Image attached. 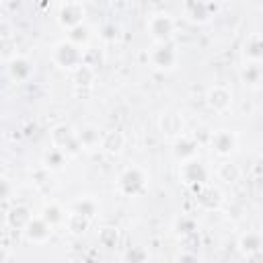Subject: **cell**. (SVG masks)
Returning a JSON list of instances; mask_svg holds the SVG:
<instances>
[{
    "instance_id": "29",
    "label": "cell",
    "mask_w": 263,
    "mask_h": 263,
    "mask_svg": "<svg viewBox=\"0 0 263 263\" xmlns=\"http://www.w3.org/2000/svg\"><path fill=\"white\" fill-rule=\"evenodd\" d=\"M72 212H78V214H82V216H86V218H97L99 216V203H97V199H92V197H78V199H74L72 201V208H70Z\"/></svg>"
},
{
    "instance_id": "19",
    "label": "cell",
    "mask_w": 263,
    "mask_h": 263,
    "mask_svg": "<svg viewBox=\"0 0 263 263\" xmlns=\"http://www.w3.org/2000/svg\"><path fill=\"white\" fill-rule=\"evenodd\" d=\"M101 138H103V132L95 123H86V125H82L76 132V140L80 142L82 150H95V148H99L101 146Z\"/></svg>"
},
{
    "instance_id": "23",
    "label": "cell",
    "mask_w": 263,
    "mask_h": 263,
    "mask_svg": "<svg viewBox=\"0 0 263 263\" xmlns=\"http://www.w3.org/2000/svg\"><path fill=\"white\" fill-rule=\"evenodd\" d=\"M72 82L78 86V88H88V86H92L95 84V80H97V70L92 68V66H88V64H80V66H76L72 72Z\"/></svg>"
},
{
    "instance_id": "41",
    "label": "cell",
    "mask_w": 263,
    "mask_h": 263,
    "mask_svg": "<svg viewBox=\"0 0 263 263\" xmlns=\"http://www.w3.org/2000/svg\"><path fill=\"white\" fill-rule=\"evenodd\" d=\"M0 6H2V0H0Z\"/></svg>"
},
{
    "instance_id": "18",
    "label": "cell",
    "mask_w": 263,
    "mask_h": 263,
    "mask_svg": "<svg viewBox=\"0 0 263 263\" xmlns=\"http://www.w3.org/2000/svg\"><path fill=\"white\" fill-rule=\"evenodd\" d=\"M105 154H111V156H117L121 154V150L125 148V134L121 129H109V132H103V138H101V146H99Z\"/></svg>"
},
{
    "instance_id": "40",
    "label": "cell",
    "mask_w": 263,
    "mask_h": 263,
    "mask_svg": "<svg viewBox=\"0 0 263 263\" xmlns=\"http://www.w3.org/2000/svg\"><path fill=\"white\" fill-rule=\"evenodd\" d=\"M0 125H2V119H0Z\"/></svg>"
},
{
    "instance_id": "17",
    "label": "cell",
    "mask_w": 263,
    "mask_h": 263,
    "mask_svg": "<svg viewBox=\"0 0 263 263\" xmlns=\"http://www.w3.org/2000/svg\"><path fill=\"white\" fill-rule=\"evenodd\" d=\"M185 16L195 25H205L212 16V4L203 0H187L185 2Z\"/></svg>"
},
{
    "instance_id": "28",
    "label": "cell",
    "mask_w": 263,
    "mask_h": 263,
    "mask_svg": "<svg viewBox=\"0 0 263 263\" xmlns=\"http://www.w3.org/2000/svg\"><path fill=\"white\" fill-rule=\"evenodd\" d=\"M90 37H92V31H90V27L86 23H78V25L68 29V41H72L74 45H78L82 49L88 45Z\"/></svg>"
},
{
    "instance_id": "8",
    "label": "cell",
    "mask_w": 263,
    "mask_h": 263,
    "mask_svg": "<svg viewBox=\"0 0 263 263\" xmlns=\"http://www.w3.org/2000/svg\"><path fill=\"white\" fill-rule=\"evenodd\" d=\"M58 23L62 29H70L78 23H84V6L82 0H64L58 8Z\"/></svg>"
},
{
    "instance_id": "10",
    "label": "cell",
    "mask_w": 263,
    "mask_h": 263,
    "mask_svg": "<svg viewBox=\"0 0 263 263\" xmlns=\"http://www.w3.org/2000/svg\"><path fill=\"white\" fill-rule=\"evenodd\" d=\"M51 234H53V226L47 224L41 216H33V218L29 220V224L23 228V236H25L29 242H33V245H43V242H47V240L51 238Z\"/></svg>"
},
{
    "instance_id": "3",
    "label": "cell",
    "mask_w": 263,
    "mask_h": 263,
    "mask_svg": "<svg viewBox=\"0 0 263 263\" xmlns=\"http://www.w3.org/2000/svg\"><path fill=\"white\" fill-rule=\"evenodd\" d=\"M146 31H148V35L152 37L154 43H166L175 37L177 23L168 12H154V14L148 16Z\"/></svg>"
},
{
    "instance_id": "14",
    "label": "cell",
    "mask_w": 263,
    "mask_h": 263,
    "mask_svg": "<svg viewBox=\"0 0 263 263\" xmlns=\"http://www.w3.org/2000/svg\"><path fill=\"white\" fill-rule=\"evenodd\" d=\"M31 218H33V210H31L29 205H25V203H14V205H10V208L6 210V214H4L6 226H8L10 230H14V232H23V228L29 224Z\"/></svg>"
},
{
    "instance_id": "9",
    "label": "cell",
    "mask_w": 263,
    "mask_h": 263,
    "mask_svg": "<svg viewBox=\"0 0 263 263\" xmlns=\"http://www.w3.org/2000/svg\"><path fill=\"white\" fill-rule=\"evenodd\" d=\"M210 148L218 156H230L238 148V136L232 129H216L210 136Z\"/></svg>"
},
{
    "instance_id": "22",
    "label": "cell",
    "mask_w": 263,
    "mask_h": 263,
    "mask_svg": "<svg viewBox=\"0 0 263 263\" xmlns=\"http://www.w3.org/2000/svg\"><path fill=\"white\" fill-rule=\"evenodd\" d=\"M90 218H86V216H82V214H78V212H68L66 214V222H64V226H66V230H68V234L70 236H82L88 228H90Z\"/></svg>"
},
{
    "instance_id": "37",
    "label": "cell",
    "mask_w": 263,
    "mask_h": 263,
    "mask_svg": "<svg viewBox=\"0 0 263 263\" xmlns=\"http://www.w3.org/2000/svg\"><path fill=\"white\" fill-rule=\"evenodd\" d=\"M12 259V253H10V249L8 247H4V245H0V263H4V261H10Z\"/></svg>"
},
{
    "instance_id": "31",
    "label": "cell",
    "mask_w": 263,
    "mask_h": 263,
    "mask_svg": "<svg viewBox=\"0 0 263 263\" xmlns=\"http://www.w3.org/2000/svg\"><path fill=\"white\" fill-rule=\"evenodd\" d=\"M16 55V41L8 35H0V62H10Z\"/></svg>"
},
{
    "instance_id": "13",
    "label": "cell",
    "mask_w": 263,
    "mask_h": 263,
    "mask_svg": "<svg viewBox=\"0 0 263 263\" xmlns=\"http://www.w3.org/2000/svg\"><path fill=\"white\" fill-rule=\"evenodd\" d=\"M236 247H238L242 257H247L249 261H257L261 257V251H263V236L257 230H249V232L238 236Z\"/></svg>"
},
{
    "instance_id": "15",
    "label": "cell",
    "mask_w": 263,
    "mask_h": 263,
    "mask_svg": "<svg viewBox=\"0 0 263 263\" xmlns=\"http://www.w3.org/2000/svg\"><path fill=\"white\" fill-rule=\"evenodd\" d=\"M197 150H199V142L187 134H181L179 138L173 140V158L177 162H183V160H189V158H195L197 156Z\"/></svg>"
},
{
    "instance_id": "32",
    "label": "cell",
    "mask_w": 263,
    "mask_h": 263,
    "mask_svg": "<svg viewBox=\"0 0 263 263\" xmlns=\"http://www.w3.org/2000/svg\"><path fill=\"white\" fill-rule=\"evenodd\" d=\"M121 259L127 261V263H144V261L150 259V253H148L144 247H129V249L121 255Z\"/></svg>"
},
{
    "instance_id": "21",
    "label": "cell",
    "mask_w": 263,
    "mask_h": 263,
    "mask_svg": "<svg viewBox=\"0 0 263 263\" xmlns=\"http://www.w3.org/2000/svg\"><path fill=\"white\" fill-rule=\"evenodd\" d=\"M263 60V41L259 33H253L242 43V62H261Z\"/></svg>"
},
{
    "instance_id": "5",
    "label": "cell",
    "mask_w": 263,
    "mask_h": 263,
    "mask_svg": "<svg viewBox=\"0 0 263 263\" xmlns=\"http://www.w3.org/2000/svg\"><path fill=\"white\" fill-rule=\"evenodd\" d=\"M179 179L185 187L189 189H195L199 185H205L210 183V171L208 166L195 156V158H189V160H183L179 164Z\"/></svg>"
},
{
    "instance_id": "1",
    "label": "cell",
    "mask_w": 263,
    "mask_h": 263,
    "mask_svg": "<svg viewBox=\"0 0 263 263\" xmlns=\"http://www.w3.org/2000/svg\"><path fill=\"white\" fill-rule=\"evenodd\" d=\"M148 187V175L140 166H127L117 177V191L125 197H138Z\"/></svg>"
},
{
    "instance_id": "2",
    "label": "cell",
    "mask_w": 263,
    "mask_h": 263,
    "mask_svg": "<svg viewBox=\"0 0 263 263\" xmlns=\"http://www.w3.org/2000/svg\"><path fill=\"white\" fill-rule=\"evenodd\" d=\"M49 140H51V146L60 148L68 158H76L82 152V146L76 140V132L70 123H55L49 129Z\"/></svg>"
},
{
    "instance_id": "27",
    "label": "cell",
    "mask_w": 263,
    "mask_h": 263,
    "mask_svg": "<svg viewBox=\"0 0 263 263\" xmlns=\"http://www.w3.org/2000/svg\"><path fill=\"white\" fill-rule=\"evenodd\" d=\"M66 154L60 150V148H55V146H51L45 154H43V158H41V164H43V168L45 171H62L64 166H66Z\"/></svg>"
},
{
    "instance_id": "36",
    "label": "cell",
    "mask_w": 263,
    "mask_h": 263,
    "mask_svg": "<svg viewBox=\"0 0 263 263\" xmlns=\"http://www.w3.org/2000/svg\"><path fill=\"white\" fill-rule=\"evenodd\" d=\"M177 261H181V263H185V261H201V257L197 255V251H193V249H181V253L177 255Z\"/></svg>"
},
{
    "instance_id": "12",
    "label": "cell",
    "mask_w": 263,
    "mask_h": 263,
    "mask_svg": "<svg viewBox=\"0 0 263 263\" xmlns=\"http://www.w3.org/2000/svg\"><path fill=\"white\" fill-rule=\"evenodd\" d=\"M158 132L164 136V138H179L181 134H185V119L181 113L177 111H162L158 115Z\"/></svg>"
},
{
    "instance_id": "33",
    "label": "cell",
    "mask_w": 263,
    "mask_h": 263,
    "mask_svg": "<svg viewBox=\"0 0 263 263\" xmlns=\"http://www.w3.org/2000/svg\"><path fill=\"white\" fill-rule=\"evenodd\" d=\"M82 62L84 64H88V66H92L95 70L103 64V55L101 53H97V49H92V47H86V49H82Z\"/></svg>"
},
{
    "instance_id": "6",
    "label": "cell",
    "mask_w": 263,
    "mask_h": 263,
    "mask_svg": "<svg viewBox=\"0 0 263 263\" xmlns=\"http://www.w3.org/2000/svg\"><path fill=\"white\" fill-rule=\"evenodd\" d=\"M148 62L154 70L158 72H168V70H175L177 64H179V51L177 47L166 41V43H156L150 53H148Z\"/></svg>"
},
{
    "instance_id": "11",
    "label": "cell",
    "mask_w": 263,
    "mask_h": 263,
    "mask_svg": "<svg viewBox=\"0 0 263 263\" xmlns=\"http://www.w3.org/2000/svg\"><path fill=\"white\" fill-rule=\"evenodd\" d=\"M205 103L216 113H226L232 107V90L224 84H214L205 92Z\"/></svg>"
},
{
    "instance_id": "39",
    "label": "cell",
    "mask_w": 263,
    "mask_h": 263,
    "mask_svg": "<svg viewBox=\"0 0 263 263\" xmlns=\"http://www.w3.org/2000/svg\"><path fill=\"white\" fill-rule=\"evenodd\" d=\"M203 2H208V4H214V2H216V0H203Z\"/></svg>"
},
{
    "instance_id": "25",
    "label": "cell",
    "mask_w": 263,
    "mask_h": 263,
    "mask_svg": "<svg viewBox=\"0 0 263 263\" xmlns=\"http://www.w3.org/2000/svg\"><path fill=\"white\" fill-rule=\"evenodd\" d=\"M97 240H99V245H101L103 249L113 251V249H117L119 242H121V232H119L117 226H103V228H99Z\"/></svg>"
},
{
    "instance_id": "26",
    "label": "cell",
    "mask_w": 263,
    "mask_h": 263,
    "mask_svg": "<svg viewBox=\"0 0 263 263\" xmlns=\"http://www.w3.org/2000/svg\"><path fill=\"white\" fill-rule=\"evenodd\" d=\"M66 214H68V212H66L60 203H55V201L45 203L43 210H41V218H43L47 224H51L53 228H55V226H62V224L66 222Z\"/></svg>"
},
{
    "instance_id": "16",
    "label": "cell",
    "mask_w": 263,
    "mask_h": 263,
    "mask_svg": "<svg viewBox=\"0 0 263 263\" xmlns=\"http://www.w3.org/2000/svg\"><path fill=\"white\" fill-rule=\"evenodd\" d=\"M35 72V66L29 58L25 55H16L8 62V76L14 80V82H27Z\"/></svg>"
},
{
    "instance_id": "24",
    "label": "cell",
    "mask_w": 263,
    "mask_h": 263,
    "mask_svg": "<svg viewBox=\"0 0 263 263\" xmlns=\"http://www.w3.org/2000/svg\"><path fill=\"white\" fill-rule=\"evenodd\" d=\"M216 177H218L222 183H226V185H234V183L240 181L242 171H240V166L234 164L232 160H224V162L218 164V168H216Z\"/></svg>"
},
{
    "instance_id": "4",
    "label": "cell",
    "mask_w": 263,
    "mask_h": 263,
    "mask_svg": "<svg viewBox=\"0 0 263 263\" xmlns=\"http://www.w3.org/2000/svg\"><path fill=\"white\" fill-rule=\"evenodd\" d=\"M51 62H53L58 68H62V70L72 72L76 66L82 64V47L74 45V43L68 41V39H62V41H58V43L53 45V49H51Z\"/></svg>"
},
{
    "instance_id": "34",
    "label": "cell",
    "mask_w": 263,
    "mask_h": 263,
    "mask_svg": "<svg viewBox=\"0 0 263 263\" xmlns=\"http://www.w3.org/2000/svg\"><path fill=\"white\" fill-rule=\"evenodd\" d=\"M12 191H14V187H12L10 179L4 177V175H0V203L8 201L12 197Z\"/></svg>"
},
{
    "instance_id": "42",
    "label": "cell",
    "mask_w": 263,
    "mask_h": 263,
    "mask_svg": "<svg viewBox=\"0 0 263 263\" xmlns=\"http://www.w3.org/2000/svg\"><path fill=\"white\" fill-rule=\"evenodd\" d=\"M49 2H53V0H49Z\"/></svg>"
},
{
    "instance_id": "35",
    "label": "cell",
    "mask_w": 263,
    "mask_h": 263,
    "mask_svg": "<svg viewBox=\"0 0 263 263\" xmlns=\"http://www.w3.org/2000/svg\"><path fill=\"white\" fill-rule=\"evenodd\" d=\"M115 37H117V27L115 25L107 23V25L101 27V39L103 41H115Z\"/></svg>"
},
{
    "instance_id": "20",
    "label": "cell",
    "mask_w": 263,
    "mask_h": 263,
    "mask_svg": "<svg viewBox=\"0 0 263 263\" xmlns=\"http://www.w3.org/2000/svg\"><path fill=\"white\" fill-rule=\"evenodd\" d=\"M240 80L249 88H259L263 80V68L261 62H245L240 68Z\"/></svg>"
},
{
    "instance_id": "7",
    "label": "cell",
    "mask_w": 263,
    "mask_h": 263,
    "mask_svg": "<svg viewBox=\"0 0 263 263\" xmlns=\"http://www.w3.org/2000/svg\"><path fill=\"white\" fill-rule=\"evenodd\" d=\"M193 193H195V201H197V205L201 208V210H205V212H218L222 205H224V191L222 189H218V187H214V185H210V183H205V185H199V187H195V189H191Z\"/></svg>"
},
{
    "instance_id": "38",
    "label": "cell",
    "mask_w": 263,
    "mask_h": 263,
    "mask_svg": "<svg viewBox=\"0 0 263 263\" xmlns=\"http://www.w3.org/2000/svg\"><path fill=\"white\" fill-rule=\"evenodd\" d=\"M255 175H257V177L261 175V160H257V162H255Z\"/></svg>"
},
{
    "instance_id": "30",
    "label": "cell",
    "mask_w": 263,
    "mask_h": 263,
    "mask_svg": "<svg viewBox=\"0 0 263 263\" xmlns=\"http://www.w3.org/2000/svg\"><path fill=\"white\" fill-rule=\"evenodd\" d=\"M173 230H175V234H177L179 238H183V236H187V234H191V232H197V222H195L193 216L181 214V216L175 218Z\"/></svg>"
}]
</instances>
